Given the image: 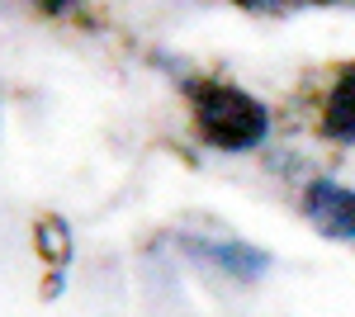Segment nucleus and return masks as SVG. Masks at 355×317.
<instances>
[{"mask_svg":"<svg viewBox=\"0 0 355 317\" xmlns=\"http://www.w3.org/2000/svg\"><path fill=\"white\" fill-rule=\"evenodd\" d=\"M194 100V123L199 137L218 152H256L270 137V114L261 100H251L246 90L227 80H199L190 90Z\"/></svg>","mask_w":355,"mask_h":317,"instance_id":"f257e3e1","label":"nucleus"},{"mask_svg":"<svg viewBox=\"0 0 355 317\" xmlns=\"http://www.w3.org/2000/svg\"><path fill=\"white\" fill-rule=\"evenodd\" d=\"M303 213L308 223L331 241H346L355 246V189L341 185V180H308L303 185Z\"/></svg>","mask_w":355,"mask_h":317,"instance_id":"f03ea898","label":"nucleus"},{"mask_svg":"<svg viewBox=\"0 0 355 317\" xmlns=\"http://www.w3.org/2000/svg\"><path fill=\"white\" fill-rule=\"evenodd\" d=\"M180 246L190 251L194 261L214 265L232 280H261L270 270V256L261 246H246V241H218V237H180Z\"/></svg>","mask_w":355,"mask_h":317,"instance_id":"7ed1b4c3","label":"nucleus"},{"mask_svg":"<svg viewBox=\"0 0 355 317\" xmlns=\"http://www.w3.org/2000/svg\"><path fill=\"white\" fill-rule=\"evenodd\" d=\"M322 132L331 142H346V147L355 142V62L336 71L327 100H322Z\"/></svg>","mask_w":355,"mask_h":317,"instance_id":"20e7f679","label":"nucleus"},{"mask_svg":"<svg viewBox=\"0 0 355 317\" xmlns=\"http://www.w3.org/2000/svg\"><path fill=\"white\" fill-rule=\"evenodd\" d=\"M38 251H48V256H53L57 289H62V270H67V261H71V232H67V223H62V218H43V223H38Z\"/></svg>","mask_w":355,"mask_h":317,"instance_id":"39448f33","label":"nucleus"},{"mask_svg":"<svg viewBox=\"0 0 355 317\" xmlns=\"http://www.w3.org/2000/svg\"><path fill=\"white\" fill-rule=\"evenodd\" d=\"M43 15H71V10H81V0H33Z\"/></svg>","mask_w":355,"mask_h":317,"instance_id":"423d86ee","label":"nucleus"},{"mask_svg":"<svg viewBox=\"0 0 355 317\" xmlns=\"http://www.w3.org/2000/svg\"><path fill=\"white\" fill-rule=\"evenodd\" d=\"M237 5H246V10H270L275 0H237Z\"/></svg>","mask_w":355,"mask_h":317,"instance_id":"0eeeda50","label":"nucleus"}]
</instances>
